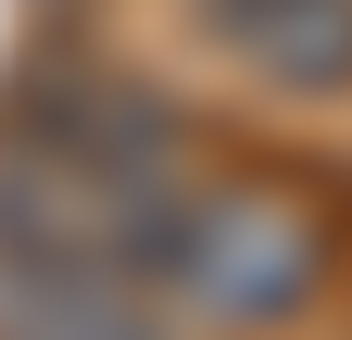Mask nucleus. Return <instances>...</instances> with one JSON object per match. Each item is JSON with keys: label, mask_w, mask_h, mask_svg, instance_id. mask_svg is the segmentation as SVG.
<instances>
[{"label": "nucleus", "mask_w": 352, "mask_h": 340, "mask_svg": "<svg viewBox=\"0 0 352 340\" xmlns=\"http://www.w3.org/2000/svg\"><path fill=\"white\" fill-rule=\"evenodd\" d=\"M327 277H340V227L315 189L252 177V164H201V177L139 164L126 227H113V290H139L151 315L264 340V328L315 315Z\"/></svg>", "instance_id": "nucleus-1"}, {"label": "nucleus", "mask_w": 352, "mask_h": 340, "mask_svg": "<svg viewBox=\"0 0 352 340\" xmlns=\"http://www.w3.org/2000/svg\"><path fill=\"white\" fill-rule=\"evenodd\" d=\"M189 25L264 101H352V0H189Z\"/></svg>", "instance_id": "nucleus-2"}, {"label": "nucleus", "mask_w": 352, "mask_h": 340, "mask_svg": "<svg viewBox=\"0 0 352 340\" xmlns=\"http://www.w3.org/2000/svg\"><path fill=\"white\" fill-rule=\"evenodd\" d=\"M13 340H164L139 290H113V277H25V315Z\"/></svg>", "instance_id": "nucleus-3"}]
</instances>
